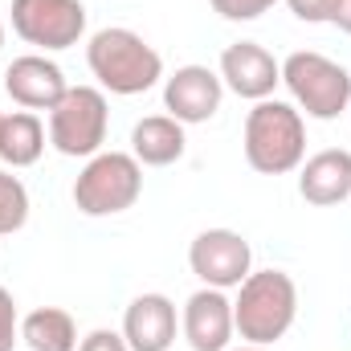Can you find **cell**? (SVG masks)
<instances>
[{"instance_id": "6da1fadb", "label": "cell", "mask_w": 351, "mask_h": 351, "mask_svg": "<svg viewBox=\"0 0 351 351\" xmlns=\"http://www.w3.org/2000/svg\"><path fill=\"white\" fill-rule=\"evenodd\" d=\"M86 66L98 78V90L131 98V94H147L164 78V58L156 53V45H147L135 29L110 25L98 29L86 45Z\"/></svg>"}, {"instance_id": "7a4b0ae2", "label": "cell", "mask_w": 351, "mask_h": 351, "mask_svg": "<svg viewBox=\"0 0 351 351\" xmlns=\"http://www.w3.org/2000/svg\"><path fill=\"white\" fill-rule=\"evenodd\" d=\"M298 319V286L286 269H254L233 298V327L245 343L274 348Z\"/></svg>"}, {"instance_id": "3957f363", "label": "cell", "mask_w": 351, "mask_h": 351, "mask_svg": "<svg viewBox=\"0 0 351 351\" xmlns=\"http://www.w3.org/2000/svg\"><path fill=\"white\" fill-rule=\"evenodd\" d=\"M306 123L294 102L262 98L245 114V164L262 176H286L302 168Z\"/></svg>"}, {"instance_id": "277c9868", "label": "cell", "mask_w": 351, "mask_h": 351, "mask_svg": "<svg viewBox=\"0 0 351 351\" xmlns=\"http://www.w3.org/2000/svg\"><path fill=\"white\" fill-rule=\"evenodd\" d=\"M282 82L290 90L294 106L306 119H339L351 106V74L348 66L331 62L327 53L298 49L282 62Z\"/></svg>"}, {"instance_id": "5b68a950", "label": "cell", "mask_w": 351, "mask_h": 351, "mask_svg": "<svg viewBox=\"0 0 351 351\" xmlns=\"http://www.w3.org/2000/svg\"><path fill=\"white\" fill-rule=\"evenodd\" d=\"M143 192V164L131 152H98L74 180V204L86 217H119Z\"/></svg>"}, {"instance_id": "8992f818", "label": "cell", "mask_w": 351, "mask_h": 351, "mask_svg": "<svg viewBox=\"0 0 351 351\" xmlns=\"http://www.w3.org/2000/svg\"><path fill=\"white\" fill-rule=\"evenodd\" d=\"M106 90L98 86H70L62 102L49 110V143L70 156V160H90L106 143Z\"/></svg>"}, {"instance_id": "52a82bcc", "label": "cell", "mask_w": 351, "mask_h": 351, "mask_svg": "<svg viewBox=\"0 0 351 351\" xmlns=\"http://www.w3.org/2000/svg\"><path fill=\"white\" fill-rule=\"evenodd\" d=\"M12 33L45 53L70 49L86 37L82 0H12Z\"/></svg>"}, {"instance_id": "ba28073f", "label": "cell", "mask_w": 351, "mask_h": 351, "mask_svg": "<svg viewBox=\"0 0 351 351\" xmlns=\"http://www.w3.org/2000/svg\"><path fill=\"white\" fill-rule=\"evenodd\" d=\"M188 265H192V274L204 286L233 290V286H241L254 274V250L233 229H204L188 245Z\"/></svg>"}, {"instance_id": "9c48e42d", "label": "cell", "mask_w": 351, "mask_h": 351, "mask_svg": "<svg viewBox=\"0 0 351 351\" xmlns=\"http://www.w3.org/2000/svg\"><path fill=\"white\" fill-rule=\"evenodd\" d=\"M180 331L192 351H229L237 327H233V298L225 290L200 286L196 294H188L184 311H180Z\"/></svg>"}, {"instance_id": "30bf717a", "label": "cell", "mask_w": 351, "mask_h": 351, "mask_svg": "<svg viewBox=\"0 0 351 351\" xmlns=\"http://www.w3.org/2000/svg\"><path fill=\"white\" fill-rule=\"evenodd\" d=\"M221 98H225V82L208 66H180L164 82V110L184 127L208 123L221 110Z\"/></svg>"}, {"instance_id": "8fae6325", "label": "cell", "mask_w": 351, "mask_h": 351, "mask_svg": "<svg viewBox=\"0 0 351 351\" xmlns=\"http://www.w3.org/2000/svg\"><path fill=\"white\" fill-rule=\"evenodd\" d=\"M217 74H221L225 90H233L237 98L262 102L282 82V62H274V53L258 41H233V45H225Z\"/></svg>"}, {"instance_id": "7c38bea8", "label": "cell", "mask_w": 351, "mask_h": 351, "mask_svg": "<svg viewBox=\"0 0 351 351\" xmlns=\"http://www.w3.org/2000/svg\"><path fill=\"white\" fill-rule=\"evenodd\" d=\"M66 90H70V82H66L62 66L49 62L45 53L12 58V66L4 70V94H8L21 110H53Z\"/></svg>"}, {"instance_id": "4fadbf2b", "label": "cell", "mask_w": 351, "mask_h": 351, "mask_svg": "<svg viewBox=\"0 0 351 351\" xmlns=\"http://www.w3.org/2000/svg\"><path fill=\"white\" fill-rule=\"evenodd\" d=\"M176 302L168 294H139L123 311V339L131 351H168L176 343Z\"/></svg>"}, {"instance_id": "5bb4252c", "label": "cell", "mask_w": 351, "mask_h": 351, "mask_svg": "<svg viewBox=\"0 0 351 351\" xmlns=\"http://www.w3.org/2000/svg\"><path fill=\"white\" fill-rule=\"evenodd\" d=\"M298 192L306 204H319V208L343 204L351 196V152L327 147V152L311 156L298 172Z\"/></svg>"}, {"instance_id": "9a60e30c", "label": "cell", "mask_w": 351, "mask_h": 351, "mask_svg": "<svg viewBox=\"0 0 351 351\" xmlns=\"http://www.w3.org/2000/svg\"><path fill=\"white\" fill-rule=\"evenodd\" d=\"M184 123H176L172 114H147L131 127V156L143 168H168L184 156Z\"/></svg>"}, {"instance_id": "2e32d148", "label": "cell", "mask_w": 351, "mask_h": 351, "mask_svg": "<svg viewBox=\"0 0 351 351\" xmlns=\"http://www.w3.org/2000/svg\"><path fill=\"white\" fill-rule=\"evenodd\" d=\"M45 152V127L33 110L0 114V160L8 168H33Z\"/></svg>"}, {"instance_id": "e0dca14e", "label": "cell", "mask_w": 351, "mask_h": 351, "mask_svg": "<svg viewBox=\"0 0 351 351\" xmlns=\"http://www.w3.org/2000/svg\"><path fill=\"white\" fill-rule=\"evenodd\" d=\"M21 339L29 351H78V323L62 306H37L21 319Z\"/></svg>"}, {"instance_id": "ac0fdd59", "label": "cell", "mask_w": 351, "mask_h": 351, "mask_svg": "<svg viewBox=\"0 0 351 351\" xmlns=\"http://www.w3.org/2000/svg\"><path fill=\"white\" fill-rule=\"evenodd\" d=\"M25 221H29V188L16 176L0 172V237L25 229Z\"/></svg>"}, {"instance_id": "d6986e66", "label": "cell", "mask_w": 351, "mask_h": 351, "mask_svg": "<svg viewBox=\"0 0 351 351\" xmlns=\"http://www.w3.org/2000/svg\"><path fill=\"white\" fill-rule=\"evenodd\" d=\"M217 16L225 21H258L262 12H269L278 0H208Z\"/></svg>"}, {"instance_id": "ffe728a7", "label": "cell", "mask_w": 351, "mask_h": 351, "mask_svg": "<svg viewBox=\"0 0 351 351\" xmlns=\"http://www.w3.org/2000/svg\"><path fill=\"white\" fill-rule=\"evenodd\" d=\"M21 339V319H16V302L12 294L0 286V351H12Z\"/></svg>"}, {"instance_id": "44dd1931", "label": "cell", "mask_w": 351, "mask_h": 351, "mask_svg": "<svg viewBox=\"0 0 351 351\" xmlns=\"http://www.w3.org/2000/svg\"><path fill=\"white\" fill-rule=\"evenodd\" d=\"M78 351H131V348H127L123 331H106V327H98V331H90L86 339L78 343Z\"/></svg>"}, {"instance_id": "7402d4cb", "label": "cell", "mask_w": 351, "mask_h": 351, "mask_svg": "<svg viewBox=\"0 0 351 351\" xmlns=\"http://www.w3.org/2000/svg\"><path fill=\"white\" fill-rule=\"evenodd\" d=\"M290 4V12L298 16V21H306V25H323L327 16H331V0H286Z\"/></svg>"}, {"instance_id": "603a6c76", "label": "cell", "mask_w": 351, "mask_h": 351, "mask_svg": "<svg viewBox=\"0 0 351 351\" xmlns=\"http://www.w3.org/2000/svg\"><path fill=\"white\" fill-rule=\"evenodd\" d=\"M327 25H335L339 33H348L351 37V0H331V16H327Z\"/></svg>"}, {"instance_id": "cb8c5ba5", "label": "cell", "mask_w": 351, "mask_h": 351, "mask_svg": "<svg viewBox=\"0 0 351 351\" xmlns=\"http://www.w3.org/2000/svg\"><path fill=\"white\" fill-rule=\"evenodd\" d=\"M229 351H269V348H258V343H245V348H229Z\"/></svg>"}, {"instance_id": "d4e9b609", "label": "cell", "mask_w": 351, "mask_h": 351, "mask_svg": "<svg viewBox=\"0 0 351 351\" xmlns=\"http://www.w3.org/2000/svg\"><path fill=\"white\" fill-rule=\"evenodd\" d=\"M0 49H4V21H0Z\"/></svg>"}]
</instances>
